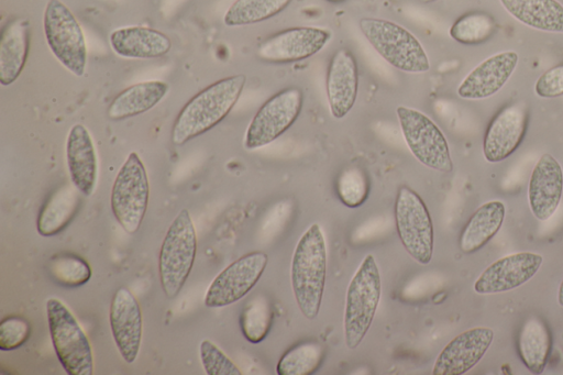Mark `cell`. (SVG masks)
Instances as JSON below:
<instances>
[{
    "label": "cell",
    "mask_w": 563,
    "mask_h": 375,
    "mask_svg": "<svg viewBox=\"0 0 563 375\" xmlns=\"http://www.w3.org/2000/svg\"><path fill=\"white\" fill-rule=\"evenodd\" d=\"M245 82L243 74L224 77L191 97L174 121L173 144L183 145L219 124L238 102Z\"/></svg>",
    "instance_id": "6da1fadb"
},
{
    "label": "cell",
    "mask_w": 563,
    "mask_h": 375,
    "mask_svg": "<svg viewBox=\"0 0 563 375\" xmlns=\"http://www.w3.org/2000/svg\"><path fill=\"white\" fill-rule=\"evenodd\" d=\"M327 275V246L319 224H311L294 251L290 280L297 306L305 318L313 320L321 308Z\"/></svg>",
    "instance_id": "7a4b0ae2"
},
{
    "label": "cell",
    "mask_w": 563,
    "mask_h": 375,
    "mask_svg": "<svg viewBox=\"0 0 563 375\" xmlns=\"http://www.w3.org/2000/svg\"><path fill=\"white\" fill-rule=\"evenodd\" d=\"M358 26L372 47L396 69L410 74H423L430 69L422 44L405 26L378 18H363Z\"/></svg>",
    "instance_id": "3957f363"
},
{
    "label": "cell",
    "mask_w": 563,
    "mask_h": 375,
    "mask_svg": "<svg viewBox=\"0 0 563 375\" xmlns=\"http://www.w3.org/2000/svg\"><path fill=\"white\" fill-rule=\"evenodd\" d=\"M382 296V278L373 255H366L353 275L346 291L343 330L350 350L364 340Z\"/></svg>",
    "instance_id": "277c9868"
},
{
    "label": "cell",
    "mask_w": 563,
    "mask_h": 375,
    "mask_svg": "<svg viewBox=\"0 0 563 375\" xmlns=\"http://www.w3.org/2000/svg\"><path fill=\"white\" fill-rule=\"evenodd\" d=\"M197 252V233L190 213L181 209L170 223L158 254V276L168 299L183 289L192 269Z\"/></svg>",
    "instance_id": "5b68a950"
},
{
    "label": "cell",
    "mask_w": 563,
    "mask_h": 375,
    "mask_svg": "<svg viewBox=\"0 0 563 375\" xmlns=\"http://www.w3.org/2000/svg\"><path fill=\"white\" fill-rule=\"evenodd\" d=\"M46 316L56 356L68 375H91L90 341L68 307L57 298L46 301Z\"/></svg>",
    "instance_id": "8992f818"
},
{
    "label": "cell",
    "mask_w": 563,
    "mask_h": 375,
    "mask_svg": "<svg viewBox=\"0 0 563 375\" xmlns=\"http://www.w3.org/2000/svg\"><path fill=\"white\" fill-rule=\"evenodd\" d=\"M47 46L55 58L71 74L81 77L87 66V44L82 29L60 0H48L43 15Z\"/></svg>",
    "instance_id": "52a82bcc"
},
{
    "label": "cell",
    "mask_w": 563,
    "mask_h": 375,
    "mask_svg": "<svg viewBox=\"0 0 563 375\" xmlns=\"http://www.w3.org/2000/svg\"><path fill=\"white\" fill-rule=\"evenodd\" d=\"M150 183L140 156L132 152L120 167L111 189L112 213L122 229L135 233L148 206Z\"/></svg>",
    "instance_id": "ba28073f"
},
{
    "label": "cell",
    "mask_w": 563,
    "mask_h": 375,
    "mask_svg": "<svg viewBox=\"0 0 563 375\" xmlns=\"http://www.w3.org/2000/svg\"><path fill=\"white\" fill-rule=\"evenodd\" d=\"M394 217L399 240L407 253L419 264L427 265L433 255L434 231L428 207L412 188H398Z\"/></svg>",
    "instance_id": "9c48e42d"
},
{
    "label": "cell",
    "mask_w": 563,
    "mask_h": 375,
    "mask_svg": "<svg viewBox=\"0 0 563 375\" xmlns=\"http://www.w3.org/2000/svg\"><path fill=\"white\" fill-rule=\"evenodd\" d=\"M399 126L407 146L426 167L451 173L453 162L449 143L441 129L426 113L410 107L396 109Z\"/></svg>",
    "instance_id": "30bf717a"
},
{
    "label": "cell",
    "mask_w": 563,
    "mask_h": 375,
    "mask_svg": "<svg viewBox=\"0 0 563 375\" xmlns=\"http://www.w3.org/2000/svg\"><path fill=\"white\" fill-rule=\"evenodd\" d=\"M303 106V92L288 87L269 97L252 118L244 136L249 151L268 145L284 134L298 119Z\"/></svg>",
    "instance_id": "8fae6325"
},
{
    "label": "cell",
    "mask_w": 563,
    "mask_h": 375,
    "mask_svg": "<svg viewBox=\"0 0 563 375\" xmlns=\"http://www.w3.org/2000/svg\"><path fill=\"white\" fill-rule=\"evenodd\" d=\"M268 255L261 251L246 253L229 264L211 282L205 295L207 308L232 305L246 296L262 277Z\"/></svg>",
    "instance_id": "7c38bea8"
},
{
    "label": "cell",
    "mask_w": 563,
    "mask_h": 375,
    "mask_svg": "<svg viewBox=\"0 0 563 375\" xmlns=\"http://www.w3.org/2000/svg\"><path fill=\"white\" fill-rule=\"evenodd\" d=\"M329 30L317 26H296L282 30L257 47L261 60L271 64H289L307 59L324 48L331 40Z\"/></svg>",
    "instance_id": "4fadbf2b"
},
{
    "label": "cell",
    "mask_w": 563,
    "mask_h": 375,
    "mask_svg": "<svg viewBox=\"0 0 563 375\" xmlns=\"http://www.w3.org/2000/svg\"><path fill=\"white\" fill-rule=\"evenodd\" d=\"M529 121L526 102L516 101L500 109L489 122L483 140V154L488 163L508 158L521 144Z\"/></svg>",
    "instance_id": "5bb4252c"
},
{
    "label": "cell",
    "mask_w": 563,
    "mask_h": 375,
    "mask_svg": "<svg viewBox=\"0 0 563 375\" xmlns=\"http://www.w3.org/2000/svg\"><path fill=\"white\" fill-rule=\"evenodd\" d=\"M543 257L518 252L498 258L476 278L473 289L479 295L506 293L529 282L540 269Z\"/></svg>",
    "instance_id": "9a60e30c"
},
{
    "label": "cell",
    "mask_w": 563,
    "mask_h": 375,
    "mask_svg": "<svg viewBox=\"0 0 563 375\" xmlns=\"http://www.w3.org/2000/svg\"><path fill=\"white\" fill-rule=\"evenodd\" d=\"M109 321L117 349L128 364H132L140 352L143 318L135 296L125 287H120L113 295Z\"/></svg>",
    "instance_id": "2e32d148"
},
{
    "label": "cell",
    "mask_w": 563,
    "mask_h": 375,
    "mask_svg": "<svg viewBox=\"0 0 563 375\" xmlns=\"http://www.w3.org/2000/svg\"><path fill=\"white\" fill-rule=\"evenodd\" d=\"M494 340V331L476 327L454 337L439 353L432 367L433 375H463L485 355Z\"/></svg>",
    "instance_id": "e0dca14e"
},
{
    "label": "cell",
    "mask_w": 563,
    "mask_h": 375,
    "mask_svg": "<svg viewBox=\"0 0 563 375\" xmlns=\"http://www.w3.org/2000/svg\"><path fill=\"white\" fill-rule=\"evenodd\" d=\"M519 62L515 51L492 55L474 67L457 87V96L465 100H483L497 93L509 80Z\"/></svg>",
    "instance_id": "ac0fdd59"
},
{
    "label": "cell",
    "mask_w": 563,
    "mask_h": 375,
    "mask_svg": "<svg viewBox=\"0 0 563 375\" xmlns=\"http://www.w3.org/2000/svg\"><path fill=\"white\" fill-rule=\"evenodd\" d=\"M527 194L537 220L547 221L554 214L563 195V169L550 153L542 154L533 166Z\"/></svg>",
    "instance_id": "d6986e66"
},
{
    "label": "cell",
    "mask_w": 563,
    "mask_h": 375,
    "mask_svg": "<svg viewBox=\"0 0 563 375\" xmlns=\"http://www.w3.org/2000/svg\"><path fill=\"white\" fill-rule=\"evenodd\" d=\"M325 91L331 114L344 118L354 107L358 93V68L347 48L338 49L331 57L325 77Z\"/></svg>",
    "instance_id": "ffe728a7"
},
{
    "label": "cell",
    "mask_w": 563,
    "mask_h": 375,
    "mask_svg": "<svg viewBox=\"0 0 563 375\" xmlns=\"http://www.w3.org/2000/svg\"><path fill=\"white\" fill-rule=\"evenodd\" d=\"M66 162L71 185L82 196L93 194L98 180V156L88 129L74 124L66 140Z\"/></svg>",
    "instance_id": "44dd1931"
},
{
    "label": "cell",
    "mask_w": 563,
    "mask_h": 375,
    "mask_svg": "<svg viewBox=\"0 0 563 375\" xmlns=\"http://www.w3.org/2000/svg\"><path fill=\"white\" fill-rule=\"evenodd\" d=\"M109 42L112 51L124 58H157L172 48L170 38L163 32L147 26H125L114 30Z\"/></svg>",
    "instance_id": "7402d4cb"
},
{
    "label": "cell",
    "mask_w": 563,
    "mask_h": 375,
    "mask_svg": "<svg viewBox=\"0 0 563 375\" xmlns=\"http://www.w3.org/2000/svg\"><path fill=\"white\" fill-rule=\"evenodd\" d=\"M30 48V22L14 18L5 23L0 37V82L13 84L21 75Z\"/></svg>",
    "instance_id": "603a6c76"
},
{
    "label": "cell",
    "mask_w": 563,
    "mask_h": 375,
    "mask_svg": "<svg viewBox=\"0 0 563 375\" xmlns=\"http://www.w3.org/2000/svg\"><path fill=\"white\" fill-rule=\"evenodd\" d=\"M506 207L500 200H490L471 216L459 238L460 250L472 254L484 247L500 230Z\"/></svg>",
    "instance_id": "cb8c5ba5"
},
{
    "label": "cell",
    "mask_w": 563,
    "mask_h": 375,
    "mask_svg": "<svg viewBox=\"0 0 563 375\" xmlns=\"http://www.w3.org/2000/svg\"><path fill=\"white\" fill-rule=\"evenodd\" d=\"M168 89V84L162 80L142 81L129 86L112 99L107 115L117 121L145 113L162 101Z\"/></svg>",
    "instance_id": "d4e9b609"
},
{
    "label": "cell",
    "mask_w": 563,
    "mask_h": 375,
    "mask_svg": "<svg viewBox=\"0 0 563 375\" xmlns=\"http://www.w3.org/2000/svg\"><path fill=\"white\" fill-rule=\"evenodd\" d=\"M518 22L539 31L563 33V4L558 0H499Z\"/></svg>",
    "instance_id": "484cf974"
},
{
    "label": "cell",
    "mask_w": 563,
    "mask_h": 375,
    "mask_svg": "<svg viewBox=\"0 0 563 375\" xmlns=\"http://www.w3.org/2000/svg\"><path fill=\"white\" fill-rule=\"evenodd\" d=\"M552 348L550 330L538 316H531L522 323L517 341L518 355L523 365L536 375L543 373Z\"/></svg>",
    "instance_id": "4316f807"
},
{
    "label": "cell",
    "mask_w": 563,
    "mask_h": 375,
    "mask_svg": "<svg viewBox=\"0 0 563 375\" xmlns=\"http://www.w3.org/2000/svg\"><path fill=\"white\" fill-rule=\"evenodd\" d=\"M79 194L74 185H65L49 196L37 216L36 229L40 235H56L71 222L79 209Z\"/></svg>",
    "instance_id": "83f0119b"
},
{
    "label": "cell",
    "mask_w": 563,
    "mask_h": 375,
    "mask_svg": "<svg viewBox=\"0 0 563 375\" xmlns=\"http://www.w3.org/2000/svg\"><path fill=\"white\" fill-rule=\"evenodd\" d=\"M291 1L235 0L224 13L223 22L230 27L263 22L280 13Z\"/></svg>",
    "instance_id": "f1b7e54d"
},
{
    "label": "cell",
    "mask_w": 563,
    "mask_h": 375,
    "mask_svg": "<svg viewBox=\"0 0 563 375\" xmlns=\"http://www.w3.org/2000/svg\"><path fill=\"white\" fill-rule=\"evenodd\" d=\"M496 31L497 23L489 13L473 11L455 20L449 34L460 44L479 45L492 38Z\"/></svg>",
    "instance_id": "f546056e"
},
{
    "label": "cell",
    "mask_w": 563,
    "mask_h": 375,
    "mask_svg": "<svg viewBox=\"0 0 563 375\" xmlns=\"http://www.w3.org/2000/svg\"><path fill=\"white\" fill-rule=\"evenodd\" d=\"M324 351L318 342H301L279 359L276 365L278 375H309L314 373L321 365Z\"/></svg>",
    "instance_id": "4dcf8cb0"
},
{
    "label": "cell",
    "mask_w": 563,
    "mask_h": 375,
    "mask_svg": "<svg viewBox=\"0 0 563 375\" xmlns=\"http://www.w3.org/2000/svg\"><path fill=\"white\" fill-rule=\"evenodd\" d=\"M272 321V306L266 297L258 295L250 299L241 312V332L250 343H261L267 337Z\"/></svg>",
    "instance_id": "1f68e13d"
},
{
    "label": "cell",
    "mask_w": 563,
    "mask_h": 375,
    "mask_svg": "<svg viewBox=\"0 0 563 375\" xmlns=\"http://www.w3.org/2000/svg\"><path fill=\"white\" fill-rule=\"evenodd\" d=\"M52 278L65 287H78L91 277L89 263L73 253H62L53 256L47 265Z\"/></svg>",
    "instance_id": "d6a6232c"
},
{
    "label": "cell",
    "mask_w": 563,
    "mask_h": 375,
    "mask_svg": "<svg viewBox=\"0 0 563 375\" xmlns=\"http://www.w3.org/2000/svg\"><path fill=\"white\" fill-rule=\"evenodd\" d=\"M368 179L360 167H347L336 180V192L341 202L349 208L360 207L368 196Z\"/></svg>",
    "instance_id": "836d02e7"
},
{
    "label": "cell",
    "mask_w": 563,
    "mask_h": 375,
    "mask_svg": "<svg viewBox=\"0 0 563 375\" xmlns=\"http://www.w3.org/2000/svg\"><path fill=\"white\" fill-rule=\"evenodd\" d=\"M199 354L208 375H241L233 361L210 340L200 342Z\"/></svg>",
    "instance_id": "e575fe53"
},
{
    "label": "cell",
    "mask_w": 563,
    "mask_h": 375,
    "mask_svg": "<svg viewBox=\"0 0 563 375\" xmlns=\"http://www.w3.org/2000/svg\"><path fill=\"white\" fill-rule=\"evenodd\" d=\"M31 334L30 322L21 316H8L0 322V350L13 351L24 344Z\"/></svg>",
    "instance_id": "d590c367"
},
{
    "label": "cell",
    "mask_w": 563,
    "mask_h": 375,
    "mask_svg": "<svg viewBox=\"0 0 563 375\" xmlns=\"http://www.w3.org/2000/svg\"><path fill=\"white\" fill-rule=\"evenodd\" d=\"M534 92L540 98L551 99L563 95V64L556 65L539 76Z\"/></svg>",
    "instance_id": "8d00e7d4"
},
{
    "label": "cell",
    "mask_w": 563,
    "mask_h": 375,
    "mask_svg": "<svg viewBox=\"0 0 563 375\" xmlns=\"http://www.w3.org/2000/svg\"><path fill=\"white\" fill-rule=\"evenodd\" d=\"M558 304L563 307V279L559 286L558 290Z\"/></svg>",
    "instance_id": "74e56055"
},
{
    "label": "cell",
    "mask_w": 563,
    "mask_h": 375,
    "mask_svg": "<svg viewBox=\"0 0 563 375\" xmlns=\"http://www.w3.org/2000/svg\"><path fill=\"white\" fill-rule=\"evenodd\" d=\"M434 1H437V0H419V2L424 3V4L432 3Z\"/></svg>",
    "instance_id": "f35d334b"
}]
</instances>
